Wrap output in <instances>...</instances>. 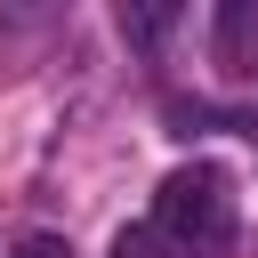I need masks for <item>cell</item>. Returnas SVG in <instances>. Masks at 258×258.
Segmentation results:
<instances>
[{"label":"cell","mask_w":258,"mask_h":258,"mask_svg":"<svg viewBox=\"0 0 258 258\" xmlns=\"http://www.w3.org/2000/svg\"><path fill=\"white\" fill-rule=\"evenodd\" d=\"M153 226H161L169 250H185V258H226V250H234V226H242V210H234V177H226L218 161H185V169H169L161 194H153Z\"/></svg>","instance_id":"6da1fadb"},{"label":"cell","mask_w":258,"mask_h":258,"mask_svg":"<svg viewBox=\"0 0 258 258\" xmlns=\"http://www.w3.org/2000/svg\"><path fill=\"white\" fill-rule=\"evenodd\" d=\"M8 258H73V242H64V234H24Z\"/></svg>","instance_id":"277c9868"},{"label":"cell","mask_w":258,"mask_h":258,"mask_svg":"<svg viewBox=\"0 0 258 258\" xmlns=\"http://www.w3.org/2000/svg\"><path fill=\"white\" fill-rule=\"evenodd\" d=\"M169 24H177V8H169V0H161V8H121V40H137V48H153Z\"/></svg>","instance_id":"7a4b0ae2"},{"label":"cell","mask_w":258,"mask_h":258,"mask_svg":"<svg viewBox=\"0 0 258 258\" xmlns=\"http://www.w3.org/2000/svg\"><path fill=\"white\" fill-rule=\"evenodd\" d=\"M113 258H169V234L145 218V226H121L113 234Z\"/></svg>","instance_id":"3957f363"}]
</instances>
